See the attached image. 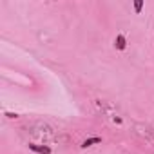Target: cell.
<instances>
[{
    "label": "cell",
    "instance_id": "obj_1",
    "mask_svg": "<svg viewBox=\"0 0 154 154\" xmlns=\"http://www.w3.org/2000/svg\"><path fill=\"white\" fill-rule=\"evenodd\" d=\"M29 149L33 152H38V154H51V147L47 145H36V143H29Z\"/></svg>",
    "mask_w": 154,
    "mask_h": 154
},
{
    "label": "cell",
    "instance_id": "obj_3",
    "mask_svg": "<svg viewBox=\"0 0 154 154\" xmlns=\"http://www.w3.org/2000/svg\"><path fill=\"white\" fill-rule=\"evenodd\" d=\"M96 143H102V138H98V136H94V138H87V140L82 143V149L93 147V145H96Z\"/></svg>",
    "mask_w": 154,
    "mask_h": 154
},
{
    "label": "cell",
    "instance_id": "obj_2",
    "mask_svg": "<svg viewBox=\"0 0 154 154\" xmlns=\"http://www.w3.org/2000/svg\"><path fill=\"white\" fill-rule=\"evenodd\" d=\"M114 47H116L118 51H125V47H127V38H125V35H118V36L114 38Z\"/></svg>",
    "mask_w": 154,
    "mask_h": 154
},
{
    "label": "cell",
    "instance_id": "obj_4",
    "mask_svg": "<svg viewBox=\"0 0 154 154\" xmlns=\"http://www.w3.org/2000/svg\"><path fill=\"white\" fill-rule=\"evenodd\" d=\"M141 8H143V2H141V0H136V2H134V11L141 13Z\"/></svg>",
    "mask_w": 154,
    "mask_h": 154
}]
</instances>
